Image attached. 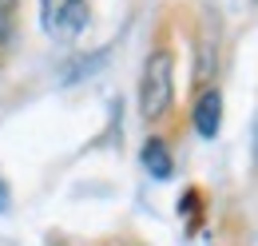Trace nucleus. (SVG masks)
Wrapping results in <instances>:
<instances>
[{"label": "nucleus", "instance_id": "0eeeda50", "mask_svg": "<svg viewBox=\"0 0 258 246\" xmlns=\"http://www.w3.org/2000/svg\"><path fill=\"white\" fill-rule=\"evenodd\" d=\"M16 4L20 0H0V12H16Z\"/></svg>", "mask_w": 258, "mask_h": 246}, {"label": "nucleus", "instance_id": "423d86ee", "mask_svg": "<svg viewBox=\"0 0 258 246\" xmlns=\"http://www.w3.org/2000/svg\"><path fill=\"white\" fill-rule=\"evenodd\" d=\"M0 211H8V187H4V179H0Z\"/></svg>", "mask_w": 258, "mask_h": 246}, {"label": "nucleus", "instance_id": "20e7f679", "mask_svg": "<svg viewBox=\"0 0 258 246\" xmlns=\"http://www.w3.org/2000/svg\"><path fill=\"white\" fill-rule=\"evenodd\" d=\"M143 167H147L155 179H171V171H175V167H171V147L163 143L159 135H151V139L143 143Z\"/></svg>", "mask_w": 258, "mask_h": 246}, {"label": "nucleus", "instance_id": "f03ea898", "mask_svg": "<svg viewBox=\"0 0 258 246\" xmlns=\"http://www.w3.org/2000/svg\"><path fill=\"white\" fill-rule=\"evenodd\" d=\"M92 8L88 0H40V28L52 40H76L88 28Z\"/></svg>", "mask_w": 258, "mask_h": 246}, {"label": "nucleus", "instance_id": "f257e3e1", "mask_svg": "<svg viewBox=\"0 0 258 246\" xmlns=\"http://www.w3.org/2000/svg\"><path fill=\"white\" fill-rule=\"evenodd\" d=\"M171 103H175V56L171 48H155L139 76V115L147 123H159L171 111Z\"/></svg>", "mask_w": 258, "mask_h": 246}, {"label": "nucleus", "instance_id": "7ed1b4c3", "mask_svg": "<svg viewBox=\"0 0 258 246\" xmlns=\"http://www.w3.org/2000/svg\"><path fill=\"white\" fill-rule=\"evenodd\" d=\"M223 127V95L219 92H203L199 103H195V131L203 139H215Z\"/></svg>", "mask_w": 258, "mask_h": 246}, {"label": "nucleus", "instance_id": "39448f33", "mask_svg": "<svg viewBox=\"0 0 258 246\" xmlns=\"http://www.w3.org/2000/svg\"><path fill=\"white\" fill-rule=\"evenodd\" d=\"M16 12H0V52H8L12 44H16V20H12Z\"/></svg>", "mask_w": 258, "mask_h": 246}]
</instances>
